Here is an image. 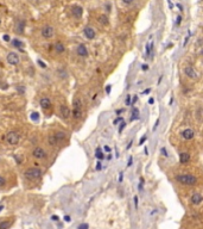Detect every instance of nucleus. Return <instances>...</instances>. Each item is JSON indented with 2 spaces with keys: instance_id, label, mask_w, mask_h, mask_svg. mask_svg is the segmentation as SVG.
I'll use <instances>...</instances> for the list:
<instances>
[{
  "instance_id": "c9c22d12",
  "label": "nucleus",
  "mask_w": 203,
  "mask_h": 229,
  "mask_svg": "<svg viewBox=\"0 0 203 229\" xmlns=\"http://www.w3.org/2000/svg\"><path fill=\"white\" fill-rule=\"evenodd\" d=\"M134 1V0H123V3H125V4H127V5H129V4H132Z\"/></svg>"
},
{
  "instance_id": "c756f323",
  "label": "nucleus",
  "mask_w": 203,
  "mask_h": 229,
  "mask_svg": "<svg viewBox=\"0 0 203 229\" xmlns=\"http://www.w3.org/2000/svg\"><path fill=\"white\" fill-rule=\"evenodd\" d=\"M37 63H38L40 67H42V68H46V65L44 63V62H43L42 60H37Z\"/></svg>"
},
{
  "instance_id": "2f4dec72",
  "label": "nucleus",
  "mask_w": 203,
  "mask_h": 229,
  "mask_svg": "<svg viewBox=\"0 0 203 229\" xmlns=\"http://www.w3.org/2000/svg\"><path fill=\"white\" fill-rule=\"evenodd\" d=\"M124 120H123V117H118L117 118V120H114V122H113V124H114V125H117L119 122H123Z\"/></svg>"
},
{
  "instance_id": "423d86ee",
  "label": "nucleus",
  "mask_w": 203,
  "mask_h": 229,
  "mask_svg": "<svg viewBox=\"0 0 203 229\" xmlns=\"http://www.w3.org/2000/svg\"><path fill=\"white\" fill-rule=\"evenodd\" d=\"M32 155H33V157H36L37 160H42L46 157V152L42 147H36L33 149V152H32Z\"/></svg>"
},
{
  "instance_id": "7ed1b4c3",
  "label": "nucleus",
  "mask_w": 203,
  "mask_h": 229,
  "mask_svg": "<svg viewBox=\"0 0 203 229\" xmlns=\"http://www.w3.org/2000/svg\"><path fill=\"white\" fill-rule=\"evenodd\" d=\"M72 117L75 118V120H80L81 117H82V103L78 98H76L74 100V109H72Z\"/></svg>"
},
{
  "instance_id": "6ab92c4d",
  "label": "nucleus",
  "mask_w": 203,
  "mask_h": 229,
  "mask_svg": "<svg viewBox=\"0 0 203 229\" xmlns=\"http://www.w3.org/2000/svg\"><path fill=\"white\" fill-rule=\"evenodd\" d=\"M54 136H55L56 138H57V141L60 142V141L66 140L67 134H66V132H63V131H58V132H55V134H54Z\"/></svg>"
},
{
  "instance_id": "dca6fc26",
  "label": "nucleus",
  "mask_w": 203,
  "mask_h": 229,
  "mask_svg": "<svg viewBox=\"0 0 203 229\" xmlns=\"http://www.w3.org/2000/svg\"><path fill=\"white\" fill-rule=\"evenodd\" d=\"M72 14H74L75 16V17L76 18H81V17H82V13H83V10H82V7H81V6H72Z\"/></svg>"
},
{
  "instance_id": "412c9836",
  "label": "nucleus",
  "mask_w": 203,
  "mask_h": 229,
  "mask_svg": "<svg viewBox=\"0 0 203 229\" xmlns=\"http://www.w3.org/2000/svg\"><path fill=\"white\" fill-rule=\"evenodd\" d=\"M12 44L15 47V48H24V43L21 41H19V39H13L12 41Z\"/></svg>"
},
{
  "instance_id": "5701e85b",
  "label": "nucleus",
  "mask_w": 203,
  "mask_h": 229,
  "mask_svg": "<svg viewBox=\"0 0 203 229\" xmlns=\"http://www.w3.org/2000/svg\"><path fill=\"white\" fill-rule=\"evenodd\" d=\"M99 22L101 23V24H103V25H107L108 24V18L106 17V16H100V17H99Z\"/></svg>"
},
{
  "instance_id": "9b49d317",
  "label": "nucleus",
  "mask_w": 203,
  "mask_h": 229,
  "mask_svg": "<svg viewBox=\"0 0 203 229\" xmlns=\"http://www.w3.org/2000/svg\"><path fill=\"white\" fill-rule=\"evenodd\" d=\"M83 32H84V35H86V37L88 39H94L95 38V30L93 28H90V26H86L84 30H83Z\"/></svg>"
},
{
  "instance_id": "4be33fe9",
  "label": "nucleus",
  "mask_w": 203,
  "mask_h": 229,
  "mask_svg": "<svg viewBox=\"0 0 203 229\" xmlns=\"http://www.w3.org/2000/svg\"><path fill=\"white\" fill-rule=\"evenodd\" d=\"M95 156L97 157L99 160H102L103 157H105V154L102 153V151H101V148H97L96 149V152H95Z\"/></svg>"
},
{
  "instance_id": "72a5a7b5",
  "label": "nucleus",
  "mask_w": 203,
  "mask_h": 229,
  "mask_svg": "<svg viewBox=\"0 0 203 229\" xmlns=\"http://www.w3.org/2000/svg\"><path fill=\"white\" fill-rule=\"evenodd\" d=\"M78 229H88V224L87 223H82L78 226Z\"/></svg>"
},
{
  "instance_id": "e433bc0d",
  "label": "nucleus",
  "mask_w": 203,
  "mask_h": 229,
  "mask_svg": "<svg viewBox=\"0 0 203 229\" xmlns=\"http://www.w3.org/2000/svg\"><path fill=\"white\" fill-rule=\"evenodd\" d=\"M132 161H133V157H132V156H129L128 162H127V166H131V165H132Z\"/></svg>"
},
{
  "instance_id": "1a4fd4ad",
  "label": "nucleus",
  "mask_w": 203,
  "mask_h": 229,
  "mask_svg": "<svg viewBox=\"0 0 203 229\" xmlns=\"http://www.w3.org/2000/svg\"><path fill=\"white\" fill-rule=\"evenodd\" d=\"M76 53L81 57H87L88 56V49H87V47L84 44H80L76 48Z\"/></svg>"
},
{
  "instance_id": "a19ab883",
  "label": "nucleus",
  "mask_w": 203,
  "mask_h": 229,
  "mask_svg": "<svg viewBox=\"0 0 203 229\" xmlns=\"http://www.w3.org/2000/svg\"><path fill=\"white\" fill-rule=\"evenodd\" d=\"M123 172H120V176H119V183H121V181H123Z\"/></svg>"
},
{
  "instance_id": "ea45409f",
  "label": "nucleus",
  "mask_w": 203,
  "mask_h": 229,
  "mask_svg": "<svg viewBox=\"0 0 203 229\" xmlns=\"http://www.w3.org/2000/svg\"><path fill=\"white\" fill-rule=\"evenodd\" d=\"M4 39H5L6 42H9L10 41V36L9 35H4Z\"/></svg>"
},
{
  "instance_id": "b1692460",
  "label": "nucleus",
  "mask_w": 203,
  "mask_h": 229,
  "mask_svg": "<svg viewBox=\"0 0 203 229\" xmlns=\"http://www.w3.org/2000/svg\"><path fill=\"white\" fill-rule=\"evenodd\" d=\"M132 117H131V121H134V120H137V118H139V110L138 109H133V111H132Z\"/></svg>"
},
{
  "instance_id": "4c0bfd02",
  "label": "nucleus",
  "mask_w": 203,
  "mask_h": 229,
  "mask_svg": "<svg viewBox=\"0 0 203 229\" xmlns=\"http://www.w3.org/2000/svg\"><path fill=\"white\" fill-rule=\"evenodd\" d=\"M134 205H135V209H138V197H134Z\"/></svg>"
},
{
  "instance_id": "de8ad7c7",
  "label": "nucleus",
  "mask_w": 203,
  "mask_h": 229,
  "mask_svg": "<svg viewBox=\"0 0 203 229\" xmlns=\"http://www.w3.org/2000/svg\"><path fill=\"white\" fill-rule=\"evenodd\" d=\"M144 152H145V154H146V155H149V149H147V147H145Z\"/></svg>"
},
{
  "instance_id": "58836bf2",
  "label": "nucleus",
  "mask_w": 203,
  "mask_h": 229,
  "mask_svg": "<svg viewBox=\"0 0 203 229\" xmlns=\"http://www.w3.org/2000/svg\"><path fill=\"white\" fill-rule=\"evenodd\" d=\"M111 88H112V86H111V85H107V87H106V92H107V93H111Z\"/></svg>"
},
{
  "instance_id": "7c9ffc66",
  "label": "nucleus",
  "mask_w": 203,
  "mask_h": 229,
  "mask_svg": "<svg viewBox=\"0 0 203 229\" xmlns=\"http://www.w3.org/2000/svg\"><path fill=\"white\" fill-rule=\"evenodd\" d=\"M146 140H147V135H144V136L140 138V141H139V145H140V146L144 145V142H145Z\"/></svg>"
},
{
  "instance_id": "393cba45",
  "label": "nucleus",
  "mask_w": 203,
  "mask_h": 229,
  "mask_svg": "<svg viewBox=\"0 0 203 229\" xmlns=\"http://www.w3.org/2000/svg\"><path fill=\"white\" fill-rule=\"evenodd\" d=\"M11 226V222L9 221H5V222H0V229H9Z\"/></svg>"
},
{
  "instance_id": "4468645a",
  "label": "nucleus",
  "mask_w": 203,
  "mask_h": 229,
  "mask_svg": "<svg viewBox=\"0 0 203 229\" xmlns=\"http://www.w3.org/2000/svg\"><path fill=\"white\" fill-rule=\"evenodd\" d=\"M202 201H203V197H202V195H200V193H194V195L191 196V203L195 204V205L201 204Z\"/></svg>"
},
{
  "instance_id": "aec40b11",
  "label": "nucleus",
  "mask_w": 203,
  "mask_h": 229,
  "mask_svg": "<svg viewBox=\"0 0 203 229\" xmlns=\"http://www.w3.org/2000/svg\"><path fill=\"white\" fill-rule=\"evenodd\" d=\"M48 141H49V143H50V146H56L58 143V141H57V138H56L54 135H50L48 137Z\"/></svg>"
},
{
  "instance_id": "6e6552de",
  "label": "nucleus",
  "mask_w": 203,
  "mask_h": 229,
  "mask_svg": "<svg viewBox=\"0 0 203 229\" xmlns=\"http://www.w3.org/2000/svg\"><path fill=\"white\" fill-rule=\"evenodd\" d=\"M184 73H185V75L186 76H189L190 79H197V72L192 67H190V66H188V67H184Z\"/></svg>"
},
{
  "instance_id": "2eb2a0df",
  "label": "nucleus",
  "mask_w": 203,
  "mask_h": 229,
  "mask_svg": "<svg viewBox=\"0 0 203 229\" xmlns=\"http://www.w3.org/2000/svg\"><path fill=\"white\" fill-rule=\"evenodd\" d=\"M24 29H25V22L21 20V19L18 20L17 24H15V32H17V34H23Z\"/></svg>"
},
{
  "instance_id": "864d4df0",
  "label": "nucleus",
  "mask_w": 203,
  "mask_h": 229,
  "mask_svg": "<svg viewBox=\"0 0 203 229\" xmlns=\"http://www.w3.org/2000/svg\"><path fill=\"white\" fill-rule=\"evenodd\" d=\"M3 208H4V207H3V205H0V211H1V210H3Z\"/></svg>"
},
{
  "instance_id": "0eeeda50",
  "label": "nucleus",
  "mask_w": 203,
  "mask_h": 229,
  "mask_svg": "<svg viewBox=\"0 0 203 229\" xmlns=\"http://www.w3.org/2000/svg\"><path fill=\"white\" fill-rule=\"evenodd\" d=\"M42 36L44 38H51L54 36V28L50 25H46L42 29Z\"/></svg>"
},
{
  "instance_id": "cd10ccee",
  "label": "nucleus",
  "mask_w": 203,
  "mask_h": 229,
  "mask_svg": "<svg viewBox=\"0 0 203 229\" xmlns=\"http://www.w3.org/2000/svg\"><path fill=\"white\" fill-rule=\"evenodd\" d=\"M160 153H161V155H163V156H169L167 151H166V148H165V147H163V148L160 149Z\"/></svg>"
},
{
  "instance_id": "49530a36",
  "label": "nucleus",
  "mask_w": 203,
  "mask_h": 229,
  "mask_svg": "<svg viewBox=\"0 0 203 229\" xmlns=\"http://www.w3.org/2000/svg\"><path fill=\"white\" fill-rule=\"evenodd\" d=\"M105 151H106V152H111V148L108 146H105Z\"/></svg>"
},
{
  "instance_id": "20e7f679",
  "label": "nucleus",
  "mask_w": 203,
  "mask_h": 229,
  "mask_svg": "<svg viewBox=\"0 0 203 229\" xmlns=\"http://www.w3.org/2000/svg\"><path fill=\"white\" fill-rule=\"evenodd\" d=\"M5 140H6V142L9 145H17L19 142V140H20V135H19V132H17V131H10V132L6 134Z\"/></svg>"
},
{
  "instance_id": "a211bd4d",
  "label": "nucleus",
  "mask_w": 203,
  "mask_h": 229,
  "mask_svg": "<svg viewBox=\"0 0 203 229\" xmlns=\"http://www.w3.org/2000/svg\"><path fill=\"white\" fill-rule=\"evenodd\" d=\"M55 50H56V53H57V54H62V53H64V50H66V47H64L63 43L57 42V43L55 44Z\"/></svg>"
},
{
  "instance_id": "79ce46f5",
  "label": "nucleus",
  "mask_w": 203,
  "mask_h": 229,
  "mask_svg": "<svg viewBox=\"0 0 203 229\" xmlns=\"http://www.w3.org/2000/svg\"><path fill=\"white\" fill-rule=\"evenodd\" d=\"M96 170H97V171H100V170H101V162H97V165H96Z\"/></svg>"
},
{
  "instance_id": "a878e982",
  "label": "nucleus",
  "mask_w": 203,
  "mask_h": 229,
  "mask_svg": "<svg viewBox=\"0 0 203 229\" xmlns=\"http://www.w3.org/2000/svg\"><path fill=\"white\" fill-rule=\"evenodd\" d=\"M132 104V96L131 94H127V97H126V100H125V105H131Z\"/></svg>"
},
{
  "instance_id": "c03bdc74",
  "label": "nucleus",
  "mask_w": 203,
  "mask_h": 229,
  "mask_svg": "<svg viewBox=\"0 0 203 229\" xmlns=\"http://www.w3.org/2000/svg\"><path fill=\"white\" fill-rule=\"evenodd\" d=\"M150 92H151V88H147V90H145L143 93H144V94H147V93H150Z\"/></svg>"
},
{
  "instance_id": "ddd939ff",
  "label": "nucleus",
  "mask_w": 203,
  "mask_h": 229,
  "mask_svg": "<svg viewBox=\"0 0 203 229\" xmlns=\"http://www.w3.org/2000/svg\"><path fill=\"white\" fill-rule=\"evenodd\" d=\"M61 115L63 116V118H69L71 112H70V109L68 105H61Z\"/></svg>"
},
{
  "instance_id": "a18cd8bd",
  "label": "nucleus",
  "mask_w": 203,
  "mask_h": 229,
  "mask_svg": "<svg viewBox=\"0 0 203 229\" xmlns=\"http://www.w3.org/2000/svg\"><path fill=\"white\" fill-rule=\"evenodd\" d=\"M137 99H138V97H137V96H135V97H133V99H132V104H135Z\"/></svg>"
},
{
  "instance_id": "603ef678",
  "label": "nucleus",
  "mask_w": 203,
  "mask_h": 229,
  "mask_svg": "<svg viewBox=\"0 0 203 229\" xmlns=\"http://www.w3.org/2000/svg\"><path fill=\"white\" fill-rule=\"evenodd\" d=\"M31 1H32V3H38L39 0H31Z\"/></svg>"
},
{
  "instance_id": "f03ea898",
  "label": "nucleus",
  "mask_w": 203,
  "mask_h": 229,
  "mask_svg": "<svg viewBox=\"0 0 203 229\" xmlns=\"http://www.w3.org/2000/svg\"><path fill=\"white\" fill-rule=\"evenodd\" d=\"M24 176H25V178L29 179V180H36V179L40 178V176H42V171H40L39 168L32 167V168H29L24 172Z\"/></svg>"
},
{
  "instance_id": "f704fd0d",
  "label": "nucleus",
  "mask_w": 203,
  "mask_h": 229,
  "mask_svg": "<svg viewBox=\"0 0 203 229\" xmlns=\"http://www.w3.org/2000/svg\"><path fill=\"white\" fill-rule=\"evenodd\" d=\"M158 124H159V120H157V121H156V123H155V125H153V129H152L153 131H155V130L157 129V127H158Z\"/></svg>"
},
{
  "instance_id": "f3484780",
  "label": "nucleus",
  "mask_w": 203,
  "mask_h": 229,
  "mask_svg": "<svg viewBox=\"0 0 203 229\" xmlns=\"http://www.w3.org/2000/svg\"><path fill=\"white\" fill-rule=\"evenodd\" d=\"M180 161L181 163H188L190 161V154L186 153V152H183L180 154Z\"/></svg>"
},
{
  "instance_id": "9d476101",
  "label": "nucleus",
  "mask_w": 203,
  "mask_h": 229,
  "mask_svg": "<svg viewBox=\"0 0 203 229\" xmlns=\"http://www.w3.org/2000/svg\"><path fill=\"white\" fill-rule=\"evenodd\" d=\"M181 135L184 140H192L194 136H195V131L192 129H185V130L182 131Z\"/></svg>"
},
{
  "instance_id": "39448f33",
  "label": "nucleus",
  "mask_w": 203,
  "mask_h": 229,
  "mask_svg": "<svg viewBox=\"0 0 203 229\" xmlns=\"http://www.w3.org/2000/svg\"><path fill=\"white\" fill-rule=\"evenodd\" d=\"M6 60H7V62H9L10 65H13V66L18 65L19 61H20V60H19V55H18L17 53H14V51H11V53L7 54Z\"/></svg>"
},
{
  "instance_id": "473e14b6",
  "label": "nucleus",
  "mask_w": 203,
  "mask_h": 229,
  "mask_svg": "<svg viewBox=\"0 0 203 229\" xmlns=\"http://www.w3.org/2000/svg\"><path fill=\"white\" fill-rule=\"evenodd\" d=\"M125 127H126V123H125V122L123 121V122H121V125H120V128H119V132H121V131H123Z\"/></svg>"
},
{
  "instance_id": "3c124183",
  "label": "nucleus",
  "mask_w": 203,
  "mask_h": 229,
  "mask_svg": "<svg viewBox=\"0 0 203 229\" xmlns=\"http://www.w3.org/2000/svg\"><path fill=\"white\" fill-rule=\"evenodd\" d=\"M52 220H54V221H57V220H58V217H56V216H52Z\"/></svg>"
},
{
  "instance_id": "37998d69",
  "label": "nucleus",
  "mask_w": 203,
  "mask_h": 229,
  "mask_svg": "<svg viewBox=\"0 0 203 229\" xmlns=\"http://www.w3.org/2000/svg\"><path fill=\"white\" fill-rule=\"evenodd\" d=\"M141 68H143V70H147V69H149V66H147V65H143Z\"/></svg>"
},
{
  "instance_id": "8fccbe9b",
  "label": "nucleus",
  "mask_w": 203,
  "mask_h": 229,
  "mask_svg": "<svg viewBox=\"0 0 203 229\" xmlns=\"http://www.w3.org/2000/svg\"><path fill=\"white\" fill-rule=\"evenodd\" d=\"M64 220H66V221H70V217H69V216H66V217H64Z\"/></svg>"
},
{
  "instance_id": "f257e3e1",
  "label": "nucleus",
  "mask_w": 203,
  "mask_h": 229,
  "mask_svg": "<svg viewBox=\"0 0 203 229\" xmlns=\"http://www.w3.org/2000/svg\"><path fill=\"white\" fill-rule=\"evenodd\" d=\"M176 180L182 185L192 186L197 183V177H195L192 174H178L176 177Z\"/></svg>"
},
{
  "instance_id": "bb28decb",
  "label": "nucleus",
  "mask_w": 203,
  "mask_h": 229,
  "mask_svg": "<svg viewBox=\"0 0 203 229\" xmlns=\"http://www.w3.org/2000/svg\"><path fill=\"white\" fill-rule=\"evenodd\" d=\"M31 118H32L33 121H38V120H39V115H38L37 112H33V113L31 115Z\"/></svg>"
},
{
  "instance_id": "5fc2aeb1",
  "label": "nucleus",
  "mask_w": 203,
  "mask_h": 229,
  "mask_svg": "<svg viewBox=\"0 0 203 229\" xmlns=\"http://www.w3.org/2000/svg\"><path fill=\"white\" fill-rule=\"evenodd\" d=\"M0 24H1V19H0Z\"/></svg>"
},
{
  "instance_id": "c85d7f7f",
  "label": "nucleus",
  "mask_w": 203,
  "mask_h": 229,
  "mask_svg": "<svg viewBox=\"0 0 203 229\" xmlns=\"http://www.w3.org/2000/svg\"><path fill=\"white\" fill-rule=\"evenodd\" d=\"M5 184H6V180H5V178H4V177H1V176H0V187H3V186H5Z\"/></svg>"
},
{
  "instance_id": "09e8293b",
  "label": "nucleus",
  "mask_w": 203,
  "mask_h": 229,
  "mask_svg": "<svg viewBox=\"0 0 203 229\" xmlns=\"http://www.w3.org/2000/svg\"><path fill=\"white\" fill-rule=\"evenodd\" d=\"M153 103H155V99H153V98H150V100H149V104H153Z\"/></svg>"
},
{
  "instance_id": "f8f14e48",
  "label": "nucleus",
  "mask_w": 203,
  "mask_h": 229,
  "mask_svg": "<svg viewBox=\"0 0 203 229\" xmlns=\"http://www.w3.org/2000/svg\"><path fill=\"white\" fill-rule=\"evenodd\" d=\"M39 104H40V106H42V109L46 110V109H49V107L51 106V100L49 99L48 97H43L42 99H40Z\"/></svg>"
}]
</instances>
